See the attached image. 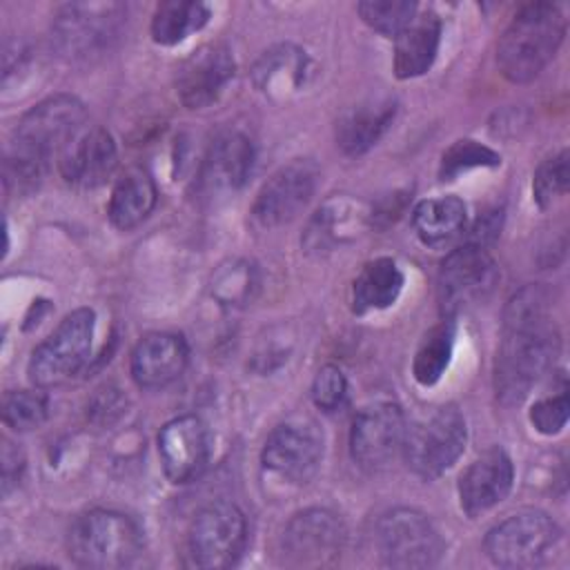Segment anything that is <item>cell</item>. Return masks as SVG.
Instances as JSON below:
<instances>
[{"label": "cell", "mask_w": 570, "mask_h": 570, "mask_svg": "<svg viewBox=\"0 0 570 570\" xmlns=\"http://www.w3.org/2000/svg\"><path fill=\"white\" fill-rule=\"evenodd\" d=\"M559 330L552 321V294L541 285L519 289L503 314V338L494 361V390L501 403L528 396L559 354Z\"/></svg>", "instance_id": "1"}, {"label": "cell", "mask_w": 570, "mask_h": 570, "mask_svg": "<svg viewBox=\"0 0 570 570\" xmlns=\"http://www.w3.org/2000/svg\"><path fill=\"white\" fill-rule=\"evenodd\" d=\"M87 125V111L73 96H51L31 107L18 122L4 156V185L16 191L38 187L49 163Z\"/></svg>", "instance_id": "2"}, {"label": "cell", "mask_w": 570, "mask_h": 570, "mask_svg": "<svg viewBox=\"0 0 570 570\" xmlns=\"http://www.w3.org/2000/svg\"><path fill=\"white\" fill-rule=\"evenodd\" d=\"M566 33V18L552 2L525 4L497 45L501 73L512 82L534 80L554 58Z\"/></svg>", "instance_id": "3"}, {"label": "cell", "mask_w": 570, "mask_h": 570, "mask_svg": "<svg viewBox=\"0 0 570 570\" xmlns=\"http://www.w3.org/2000/svg\"><path fill=\"white\" fill-rule=\"evenodd\" d=\"M73 563L94 570L131 566L142 552L140 525L116 510H89L78 517L67 539Z\"/></svg>", "instance_id": "4"}, {"label": "cell", "mask_w": 570, "mask_h": 570, "mask_svg": "<svg viewBox=\"0 0 570 570\" xmlns=\"http://www.w3.org/2000/svg\"><path fill=\"white\" fill-rule=\"evenodd\" d=\"M559 539L561 530L552 517L541 510H519L485 534L483 548L494 566L521 570L546 563Z\"/></svg>", "instance_id": "5"}, {"label": "cell", "mask_w": 570, "mask_h": 570, "mask_svg": "<svg viewBox=\"0 0 570 570\" xmlns=\"http://www.w3.org/2000/svg\"><path fill=\"white\" fill-rule=\"evenodd\" d=\"M468 441L463 414L454 405L436 407L405 432L407 468L421 479H436L456 463Z\"/></svg>", "instance_id": "6"}, {"label": "cell", "mask_w": 570, "mask_h": 570, "mask_svg": "<svg viewBox=\"0 0 570 570\" xmlns=\"http://www.w3.org/2000/svg\"><path fill=\"white\" fill-rule=\"evenodd\" d=\"M96 316L80 307L67 314L58 327L31 352L29 379L38 387H53L73 376L89 358Z\"/></svg>", "instance_id": "7"}, {"label": "cell", "mask_w": 570, "mask_h": 570, "mask_svg": "<svg viewBox=\"0 0 570 570\" xmlns=\"http://www.w3.org/2000/svg\"><path fill=\"white\" fill-rule=\"evenodd\" d=\"M376 546L385 566L399 570L432 568L443 557L434 523L414 508H394L376 525Z\"/></svg>", "instance_id": "8"}, {"label": "cell", "mask_w": 570, "mask_h": 570, "mask_svg": "<svg viewBox=\"0 0 570 570\" xmlns=\"http://www.w3.org/2000/svg\"><path fill=\"white\" fill-rule=\"evenodd\" d=\"M245 541V514L229 501H216L194 517L187 532V554L196 568L223 570L238 561Z\"/></svg>", "instance_id": "9"}, {"label": "cell", "mask_w": 570, "mask_h": 570, "mask_svg": "<svg viewBox=\"0 0 570 570\" xmlns=\"http://www.w3.org/2000/svg\"><path fill=\"white\" fill-rule=\"evenodd\" d=\"M125 9L118 2H71L53 20L51 42L60 56L82 60L100 53L118 36Z\"/></svg>", "instance_id": "10"}, {"label": "cell", "mask_w": 570, "mask_h": 570, "mask_svg": "<svg viewBox=\"0 0 570 570\" xmlns=\"http://www.w3.org/2000/svg\"><path fill=\"white\" fill-rule=\"evenodd\" d=\"M499 269L483 245L468 243L452 249L439 267V301L445 314L468 309L490 296Z\"/></svg>", "instance_id": "11"}, {"label": "cell", "mask_w": 570, "mask_h": 570, "mask_svg": "<svg viewBox=\"0 0 570 570\" xmlns=\"http://www.w3.org/2000/svg\"><path fill=\"white\" fill-rule=\"evenodd\" d=\"M345 548L343 521L323 508H309L289 519L281 537V554L294 568L332 566Z\"/></svg>", "instance_id": "12"}, {"label": "cell", "mask_w": 570, "mask_h": 570, "mask_svg": "<svg viewBox=\"0 0 570 570\" xmlns=\"http://www.w3.org/2000/svg\"><path fill=\"white\" fill-rule=\"evenodd\" d=\"M405 416L396 403L379 401L363 407L352 423L350 452L365 472L385 470L401 452L405 441Z\"/></svg>", "instance_id": "13"}, {"label": "cell", "mask_w": 570, "mask_h": 570, "mask_svg": "<svg viewBox=\"0 0 570 570\" xmlns=\"http://www.w3.org/2000/svg\"><path fill=\"white\" fill-rule=\"evenodd\" d=\"M318 185V167L307 158H296L276 169L256 194L252 216L263 227L289 223L305 209Z\"/></svg>", "instance_id": "14"}, {"label": "cell", "mask_w": 570, "mask_h": 570, "mask_svg": "<svg viewBox=\"0 0 570 570\" xmlns=\"http://www.w3.org/2000/svg\"><path fill=\"white\" fill-rule=\"evenodd\" d=\"M321 456L323 439L314 425L281 423L269 432L261 452V463L272 476L292 485H303L316 474Z\"/></svg>", "instance_id": "15"}, {"label": "cell", "mask_w": 570, "mask_h": 570, "mask_svg": "<svg viewBox=\"0 0 570 570\" xmlns=\"http://www.w3.org/2000/svg\"><path fill=\"white\" fill-rule=\"evenodd\" d=\"M158 454L171 483H189L198 479L209 461L205 423L194 414L171 419L158 434Z\"/></svg>", "instance_id": "16"}, {"label": "cell", "mask_w": 570, "mask_h": 570, "mask_svg": "<svg viewBox=\"0 0 570 570\" xmlns=\"http://www.w3.org/2000/svg\"><path fill=\"white\" fill-rule=\"evenodd\" d=\"M234 58L225 45H203L183 60L176 73V94L187 109L212 105L234 78Z\"/></svg>", "instance_id": "17"}, {"label": "cell", "mask_w": 570, "mask_h": 570, "mask_svg": "<svg viewBox=\"0 0 570 570\" xmlns=\"http://www.w3.org/2000/svg\"><path fill=\"white\" fill-rule=\"evenodd\" d=\"M116 142L107 129L96 125H85L58 158L62 178L80 189L100 187L116 171Z\"/></svg>", "instance_id": "18"}, {"label": "cell", "mask_w": 570, "mask_h": 570, "mask_svg": "<svg viewBox=\"0 0 570 570\" xmlns=\"http://www.w3.org/2000/svg\"><path fill=\"white\" fill-rule=\"evenodd\" d=\"M372 227V209L350 196L327 198L309 218L303 245L309 254H327L336 247L354 243Z\"/></svg>", "instance_id": "19"}, {"label": "cell", "mask_w": 570, "mask_h": 570, "mask_svg": "<svg viewBox=\"0 0 570 570\" xmlns=\"http://www.w3.org/2000/svg\"><path fill=\"white\" fill-rule=\"evenodd\" d=\"M514 470L501 448H492L474 459L459 479V501L468 517H479L501 503L512 488Z\"/></svg>", "instance_id": "20"}, {"label": "cell", "mask_w": 570, "mask_h": 570, "mask_svg": "<svg viewBox=\"0 0 570 570\" xmlns=\"http://www.w3.org/2000/svg\"><path fill=\"white\" fill-rule=\"evenodd\" d=\"M189 350L183 336L171 332L147 334L131 352V376L145 390L174 383L187 367Z\"/></svg>", "instance_id": "21"}, {"label": "cell", "mask_w": 570, "mask_h": 570, "mask_svg": "<svg viewBox=\"0 0 570 570\" xmlns=\"http://www.w3.org/2000/svg\"><path fill=\"white\" fill-rule=\"evenodd\" d=\"M254 165V145L240 131L218 134L200 165V185L209 194L236 191L249 176Z\"/></svg>", "instance_id": "22"}, {"label": "cell", "mask_w": 570, "mask_h": 570, "mask_svg": "<svg viewBox=\"0 0 570 570\" xmlns=\"http://www.w3.org/2000/svg\"><path fill=\"white\" fill-rule=\"evenodd\" d=\"M396 114V100L390 94H372L352 105L336 122V145L347 156L365 154L387 131Z\"/></svg>", "instance_id": "23"}, {"label": "cell", "mask_w": 570, "mask_h": 570, "mask_svg": "<svg viewBox=\"0 0 570 570\" xmlns=\"http://www.w3.org/2000/svg\"><path fill=\"white\" fill-rule=\"evenodd\" d=\"M309 76V58L296 45H276L267 49L252 69L256 89L274 100L283 102L298 94Z\"/></svg>", "instance_id": "24"}, {"label": "cell", "mask_w": 570, "mask_h": 570, "mask_svg": "<svg viewBox=\"0 0 570 570\" xmlns=\"http://www.w3.org/2000/svg\"><path fill=\"white\" fill-rule=\"evenodd\" d=\"M441 22L434 11H423L396 36L394 42V71L401 80L423 76L439 51Z\"/></svg>", "instance_id": "25"}, {"label": "cell", "mask_w": 570, "mask_h": 570, "mask_svg": "<svg viewBox=\"0 0 570 570\" xmlns=\"http://www.w3.org/2000/svg\"><path fill=\"white\" fill-rule=\"evenodd\" d=\"M156 207V185L145 169H127L114 185L109 198V220L114 227L129 232L138 227Z\"/></svg>", "instance_id": "26"}, {"label": "cell", "mask_w": 570, "mask_h": 570, "mask_svg": "<svg viewBox=\"0 0 570 570\" xmlns=\"http://www.w3.org/2000/svg\"><path fill=\"white\" fill-rule=\"evenodd\" d=\"M403 289V272L392 258H374L363 265L352 285L354 312L365 314L372 309L390 307Z\"/></svg>", "instance_id": "27"}, {"label": "cell", "mask_w": 570, "mask_h": 570, "mask_svg": "<svg viewBox=\"0 0 570 570\" xmlns=\"http://www.w3.org/2000/svg\"><path fill=\"white\" fill-rule=\"evenodd\" d=\"M412 225L425 245H443L463 232L465 205L456 196L421 200L412 212Z\"/></svg>", "instance_id": "28"}, {"label": "cell", "mask_w": 570, "mask_h": 570, "mask_svg": "<svg viewBox=\"0 0 570 570\" xmlns=\"http://www.w3.org/2000/svg\"><path fill=\"white\" fill-rule=\"evenodd\" d=\"M209 9L191 0H165L151 16V38L158 45H178L189 33L205 27Z\"/></svg>", "instance_id": "29"}, {"label": "cell", "mask_w": 570, "mask_h": 570, "mask_svg": "<svg viewBox=\"0 0 570 570\" xmlns=\"http://www.w3.org/2000/svg\"><path fill=\"white\" fill-rule=\"evenodd\" d=\"M452 343H454L452 321L439 323L423 336L412 363V374L421 385H434L443 376V372L450 365Z\"/></svg>", "instance_id": "30"}, {"label": "cell", "mask_w": 570, "mask_h": 570, "mask_svg": "<svg viewBox=\"0 0 570 570\" xmlns=\"http://www.w3.org/2000/svg\"><path fill=\"white\" fill-rule=\"evenodd\" d=\"M258 285L256 269L247 261H229L220 265L212 278V296L223 305H243L254 296Z\"/></svg>", "instance_id": "31"}, {"label": "cell", "mask_w": 570, "mask_h": 570, "mask_svg": "<svg viewBox=\"0 0 570 570\" xmlns=\"http://www.w3.org/2000/svg\"><path fill=\"white\" fill-rule=\"evenodd\" d=\"M356 11L374 31L396 38L419 13V4L412 0H363Z\"/></svg>", "instance_id": "32"}, {"label": "cell", "mask_w": 570, "mask_h": 570, "mask_svg": "<svg viewBox=\"0 0 570 570\" xmlns=\"http://www.w3.org/2000/svg\"><path fill=\"white\" fill-rule=\"evenodd\" d=\"M47 396L36 390H13L2 399V421L16 432H29L47 419Z\"/></svg>", "instance_id": "33"}, {"label": "cell", "mask_w": 570, "mask_h": 570, "mask_svg": "<svg viewBox=\"0 0 570 570\" xmlns=\"http://www.w3.org/2000/svg\"><path fill=\"white\" fill-rule=\"evenodd\" d=\"M570 183V167H568V151L561 149L559 154L546 158L532 178V194L539 207L548 209L559 198L566 196Z\"/></svg>", "instance_id": "34"}, {"label": "cell", "mask_w": 570, "mask_h": 570, "mask_svg": "<svg viewBox=\"0 0 570 570\" xmlns=\"http://www.w3.org/2000/svg\"><path fill=\"white\" fill-rule=\"evenodd\" d=\"M501 163V156L497 151H492L490 147L476 142V140H456L441 158V178L443 180H452L470 169L476 167H497Z\"/></svg>", "instance_id": "35"}, {"label": "cell", "mask_w": 570, "mask_h": 570, "mask_svg": "<svg viewBox=\"0 0 570 570\" xmlns=\"http://www.w3.org/2000/svg\"><path fill=\"white\" fill-rule=\"evenodd\" d=\"M347 381L336 365H325L318 370L312 383V401L325 412H334L345 403Z\"/></svg>", "instance_id": "36"}, {"label": "cell", "mask_w": 570, "mask_h": 570, "mask_svg": "<svg viewBox=\"0 0 570 570\" xmlns=\"http://www.w3.org/2000/svg\"><path fill=\"white\" fill-rule=\"evenodd\" d=\"M568 412H570V401L566 390L559 394L539 399L532 410H530V423L534 425L537 432L541 434H557L566 428L568 423Z\"/></svg>", "instance_id": "37"}, {"label": "cell", "mask_w": 570, "mask_h": 570, "mask_svg": "<svg viewBox=\"0 0 570 570\" xmlns=\"http://www.w3.org/2000/svg\"><path fill=\"white\" fill-rule=\"evenodd\" d=\"M122 412V396L118 394V390L114 387H105L100 390V394L94 399L91 403V416L98 421H111L114 416H118Z\"/></svg>", "instance_id": "38"}, {"label": "cell", "mask_w": 570, "mask_h": 570, "mask_svg": "<svg viewBox=\"0 0 570 570\" xmlns=\"http://www.w3.org/2000/svg\"><path fill=\"white\" fill-rule=\"evenodd\" d=\"M11 445L13 443L4 441V448H2V481H4V490H9V485L20 479L22 468H24V459H22L20 450H13Z\"/></svg>", "instance_id": "39"}]
</instances>
